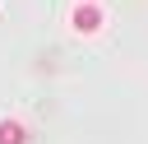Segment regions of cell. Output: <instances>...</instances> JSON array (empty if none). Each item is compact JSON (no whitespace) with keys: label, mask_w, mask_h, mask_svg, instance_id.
<instances>
[{"label":"cell","mask_w":148,"mask_h":144,"mask_svg":"<svg viewBox=\"0 0 148 144\" xmlns=\"http://www.w3.org/2000/svg\"><path fill=\"white\" fill-rule=\"evenodd\" d=\"M0 144H28V130L18 121H0Z\"/></svg>","instance_id":"2"},{"label":"cell","mask_w":148,"mask_h":144,"mask_svg":"<svg viewBox=\"0 0 148 144\" xmlns=\"http://www.w3.org/2000/svg\"><path fill=\"white\" fill-rule=\"evenodd\" d=\"M92 5H97V0H92Z\"/></svg>","instance_id":"3"},{"label":"cell","mask_w":148,"mask_h":144,"mask_svg":"<svg viewBox=\"0 0 148 144\" xmlns=\"http://www.w3.org/2000/svg\"><path fill=\"white\" fill-rule=\"evenodd\" d=\"M74 28H79V33H102V9H97L92 0H83V5L74 9Z\"/></svg>","instance_id":"1"}]
</instances>
